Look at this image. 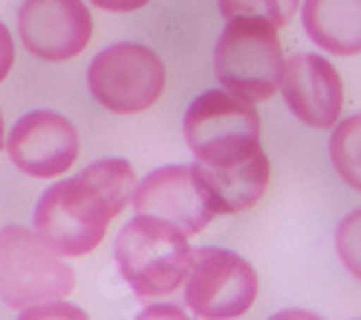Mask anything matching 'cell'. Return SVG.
I'll return each mask as SVG.
<instances>
[{"mask_svg": "<svg viewBox=\"0 0 361 320\" xmlns=\"http://www.w3.org/2000/svg\"><path fill=\"white\" fill-rule=\"evenodd\" d=\"M18 32L23 46L44 61H70L93 38V18L81 0H23Z\"/></svg>", "mask_w": 361, "mask_h": 320, "instance_id": "obj_9", "label": "cell"}, {"mask_svg": "<svg viewBox=\"0 0 361 320\" xmlns=\"http://www.w3.org/2000/svg\"><path fill=\"white\" fill-rule=\"evenodd\" d=\"M188 234L173 222L139 214L116 237V263L139 297H165L185 280Z\"/></svg>", "mask_w": 361, "mask_h": 320, "instance_id": "obj_1", "label": "cell"}, {"mask_svg": "<svg viewBox=\"0 0 361 320\" xmlns=\"http://www.w3.org/2000/svg\"><path fill=\"white\" fill-rule=\"evenodd\" d=\"M358 133H361V115H350L344 119L333 139H329V159H333L338 177L353 188L361 191V173H358Z\"/></svg>", "mask_w": 361, "mask_h": 320, "instance_id": "obj_15", "label": "cell"}, {"mask_svg": "<svg viewBox=\"0 0 361 320\" xmlns=\"http://www.w3.org/2000/svg\"><path fill=\"white\" fill-rule=\"evenodd\" d=\"M87 81L102 107L130 115L157 104L165 90V64L142 44H113L93 58Z\"/></svg>", "mask_w": 361, "mask_h": 320, "instance_id": "obj_5", "label": "cell"}, {"mask_svg": "<svg viewBox=\"0 0 361 320\" xmlns=\"http://www.w3.org/2000/svg\"><path fill=\"white\" fill-rule=\"evenodd\" d=\"M23 317H84L81 309L75 306H67V303H58V300H44V303H35L20 312Z\"/></svg>", "mask_w": 361, "mask_h": 320, "instance_id": "obj_18", "label": "cell"}, {"mask_svg": "<svg viewBox=\"0 0 361 320\" xmlns=\"http://www.w3.org/2000/svg\"><path fill=\"white\" fill-rule=\"evenodd\" d=\"M283 98L286 107L310 127H333L344 104V87L338 70L315 52H298L283 61Z\"/></svg>", "mask_w": 361, "mask_h": 320, "instance_id": "obj_11", "label": "cell"}, {"mask_svg": "<svg viewBox=\"0 0 361 320\" xmlns=\"http://www.w3.org/2000/svg\"><path fill=\"white\" fill-rule=\"evenodd\" d=\"M75 274L61 254L35 231L9 225L0 231V297L9 309H29L44 300H61L73 292Z\"/></svg>", "mask_w": 361, "mask_h": 320, "instance_id": "obj_3", "label": "cell"}, {"mask_svg": "<svg viewBox=\"0 0 361 320\" xmlns=\"http://www.w3.org/2000/svg\"><path fill=\"white\" fill-rule=\"evenodd\" d=\"M183 283L185 303L197 317H240L257 297V274L252 263L217 245L191 251Z\"/></svg>", "mask_w": 361, "mask_h": 320, "instance_id": "obj_7", "label": "cell"}, {"mask_svg": "<svg viewBox=\"0 0 361 320\" xmlns=\"http://www.w3.org/2000/svg\"><path fill=\"white\" fill-rule=\"evenodd\" d=\"M110 214L87 182L67 179L52 185L35 208V234L61 257H84L107 234Z\"/></svg>", "mask_w": 361, "mask_h": 320, "instance_id": "obj_6", "label": "cell"}, {"mask_svg": "<svg viewBox=\"0 0 361 320\" xmlns=\"http://www.w3.org/2000/svg\"><path fill=\"white\" fill-rule=\"evenodd\" d=\"M358 219H361V214H358V211H355V214H350V217L341 222L338 234H336L338 257L344 260V266H347L355 277L361 274V269H358Z\"/></svg>", "mask_w": 361, "mask_h": 320, "instance_id": "obj_17", "label": "cell"}, {"mask_svg": "<svg viewBox=\"0 0 361 320\" xmlns=\"http://www.w3.org/2000/svg\"><path fill=\"white\" fill-rule=\"evenodd\" d=\"M185 141L200 165H231L260 148V115L228 90L197 96L185 113Z\"/></svg>", "mask_w": 361, "mask_h": 320, "instance_id": "obj_4", "label": "cell"}, {"mask_svg": "<svg viewBox=\"0 0 361 320\" xmlns=\"http://www.w3.org/2000/svg\"><path fill=\"white\" fill-rule=\"evenodd\" d=\"M307 35L333 55L361 52V0H307Z\"/></svg>", "mask_w": 361, "mask_h": 320, "instance_id": "obj_13", "label": "cell"}, {"mask_svg": "<svg viewBox=\"0 0 361 320\" xmlns=\"http://www.w3.org/2000/svg\"><path fill=\"white\" fill-rule=\"evenodd\" d=\"M194 170L217 214L249 211L266 193V185H269V159L260 148L240 162H231L223 167L197 165Z\"/></svg>", "mask_w": 361, "mask_h": 320, "instance_id": "obj_12", "label": "cell"}, {"mask_svg": "<svg viewBox=\"0 0 361 320\" xmlns=\"http://www.w3.org/2000/svg\"><path fill=\"white\" fill-rule=\"evenodd\" d=\"M4 141H6V136H4V113H0V148H4Z\"/></svg>", "mask_w": 361, "mask_h": 320, "instance_id": "obj_22", "label": "cell"}, {"mask_svg": "<svg viewBox=\"0 0 361 320\" xmlns=\"http://www.w3.org/2000/svg\"><path fill=\"white\" fill-rule=\"evenodd\" d=\"M298 9V0H220L223 18H260L275 29L286 26Z\"/></svg>", "mask_w": 361, "mask_h": 320, "instance_id": "obj_16", "label": "cell"}, {"mask_svg": "<svg viewBox=\"0 0 361 320\" xmlns=\"http://www.w3.org/2000/svg\"><path fill=\"white\" fill-rule=\"evenodd\" d=\"M15 64V44H12V35H9V29L0 23V84L6 81L9 70Z\"/></svg>", "mask_w": 361, "mask_h": 320, "instance_id": "obj_19", "label": "cell"}, {"mask_svg": "<svg viewBox=\"0 0 361 320\" xmlns=\"http://www.w3.org/2000/svg\"><path fill=\"white\" fill-rule=\"evenodd\" d=\"M130 199L139 214L168 219L185 234H200L217 214L197 170L188 165H171L147 173L133 188Z\"/></svg>", "mask_w": 361, "mask_h": 320, "instance_id": "obj_10", "label": "cell"}, {"mask_svg": "<svg viewBox=\"0 0 361 320\" xmlns=\"http://www.w3.org/2000/svg\"><path fill=\"white\" fill-rule=\"evenodd\" d=\"M157 314H171V317H183V312L173 306H157V309H145L142 317H157Z\"/></svg>", "mask_w": 361, "mask_h": 320, "instance_id": "obj_21", "label": "cell"}, {"mask_svg": "<svg viewBox=\"0 0 361 320\" xmlns=\"http://www.w3.org/2000/svg\"><path fill=\"white\" fill-rule=\"evenodd\" d=\"M4 144L9 148V159L35 179H52L67 173L81 151L75 124L52 110L26 113Z\"/></svg>", "mask_w": 361, "mask_h": 320, "instance_id": "obj_8", "label": "cell"}, {"mask_svg": "<svg viewBox=\"0 0 361 320\" xmlns=\"http://www.w3.org/2000/svg\"><path fill=\"white\" fill-rule=\"evenodd\" d=\"M78 179L87 182L90 188H93L102 196L110 219L118 217V214L128 208V202L133 196V188H136L133 165L125 162V159H102V162H93L90 167H84L78 173Z\"/></svg>", "mask_w": 361, "mask_h": 320, "instance_id": "obj_14", "label": "cell"}, {"mask_svg": "<svg viewBox=\"0 0 361 320\" xmlns=\"http://www.w3.org/2000/svg\"><path fill=\"white\" fill-rule=\"evenodd\" d=\"M283 61V46L272 23L260 18H228L214 49V72L228 93L246 101L275 96Z\"/></svg>", "mask_w": 361, "mask_h": 320, "instance_id": "obj_2", "label": "cell"}, {"mask_svg": "<svg viewBox=\"0 0 361 320\" xmlns=\"http://www.w3.org/2000/svg\"><path fill=\"white\" fill-rule=\"evenodd\" d=\"M90 4H96L99 9H107V12H136L147 0H90Z\"/></svg>", "mask_w": 361, "mask_h": 320, "instance_id": "obj_20", "label": "cell"}]
</instances>
